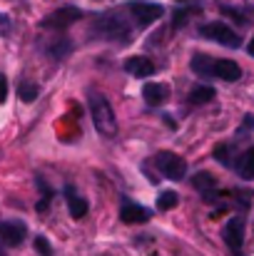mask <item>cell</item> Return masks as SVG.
Listing matches in <instances>:
<instances>
[{
  "label": "cell",
  "instance_id": "6da1fadb",
  "mask_svg": "<svg viewBox=\"0 0 254 256\" xmlns=\"http://www.w3.org/2000/svg\"><path fill=\"white\" fill-rule=\"evenodd\" d=\"M92 32H97L102 40H112V42H127L130 40V22L125 15L120 12H105L95 20Z\"/></svg>",
  "mask_w": 254,
  "mask_h": 256
},
{
  "label": "cell",
  "instance_id": "7a4b0ae2",
  "mask_svg": "<svg viewBox=\"0 0 254 256\" xmlns=\"http://www.w3.org/2000/svg\"><path fill=\"white\" fill-rule=\"evenodd\" d=\"M90 114H92V122H95V130L105 137H115L117 134V117L107 102L105 94L100 92H92L90 94Z\"/></svg>",
  "mask_w": 254,
  "mask_h": 256
},
{
  "label": "cell",
  "instance_id": "3957f363",
  "mask_svg": "<svg viewBox=\"0 0 254 256\" xmlns=\"http://www.w3.org/2000/svg\"><path fill=\"white\" fill-rule=\"evenodd\" d=\"M85 12L80 8H73V5H65V8H60V10H53L50 15H45L43 20H40V28H45V30H68L73 22H78L80 18H83Z\"/></svg>",
  "mask_w": 254,
  "mask_h": 256
},
{
  "label": "cell",
  "instance_id": "277c9868",
  "mask_svg": "<svg viewBox=\"0 0 254 256\" xmlns=\"http://www.w3.org/2000/svg\"><path fill=\"white\" fill-rule=\"evenodd\" d=\"M199 35L207 38V40H214L224 48H239V42H242V38L224 22H207V25L199 28Z\"/></svg>",
  "mask_w": 254,
  "mask_h": 256
},
{
  "label": "cell",
  "instance_id": "5b68a950",
  "mask_svg": "<svg viewBox=\"0 0 254 256\" xmlns=\"http://www.w3.org/2000/svg\"><path fill=\"white\" fill-rule=\"evenodd\" d=\"M127 10L140 28H147L150 22H155L165 15V8L160 2H147V0H135V2L127 5Z\"/></svg>",
  "mask_w": 254,
  "mask_h": 256
},
{
  "label": "cell",
  "instance_id": "8992f818",
  "mask_svg": "<svg viewBox=\"0 0 254 256\" xmlns=\"http://www.w3.org/2000/svg\"><path fill=\"white\" fill-rule=\"evenodd\" d=\"M155 164L167 179H174V182L184 179V174H187V162L179 154H174V152H157L155 154Z\"/></svg>",
  "mask_w": 254,
  "mask_h": 256
},
{
  "label": "cell",
  "instance_id": "52a82bcc",
  "mask_svg": "<svg viewBox=\"0 0 254 256\" xmlns=\"http://www.w3.org/2000/svg\"><path fill=\"white\" fill-rule=\"evenodd\" d=\"M28 236V226L18 219L13 222H0V242L5 246H20Z\"/></svg>",
  "mask_w": 254,
  "mask_h": 256
},
{
  "label": "cell",
  "instance_id": "ba28073f",
  "mask_svg": "<svg viewBox=\"0 0 254 256\" xmlns=\"http://www.w3.org/2000/svg\"><path fill=\"white\" fill-rule=\"evenodd\" d=\"M224 242L232 252H239L244 244V216H232L224 226Z\"/></svg>",
  "mask_w": 254,
  "mask_h": 256
},
{
  "label": "cell",
  "instance_id": "9c48e42d",
  "mask_svg": "<svg viewBox=\"0 0 254 256\" xmlns=\"http://www.w3.org/2000/svg\"><path fill=\"white\" fill-rule=\"evenodd\" d=\"M150 216H152L150 209H145L140 204H132V202H125L122 209H120V219L125 224H145V222H150Z\"/></svg>",
  "mask_w": 254,
  "mask_h": 256
},
{
  "label": "cell",
  "instance_id": "30bf717a",
  "mask_svg": "<svg viewBox=\"0 0 254 256\" xmlns=\"http://www.w3.org/2000/svg\"><path fill=\"white\" fill-rule=\"evenodd\" d=\"M142 97L150 107H160L169 100V87L162 85V82H147L145 90H142Z\"/></svg>",
  "mask_w": 254,
  "mask_h": 256
},
{
  "label": "cell",
  "instance_id": "8fae6325",
  "mask_svg": "<svg viewBox=\"0 0 254 256\" xmlns=\"http://www.w3.org/2000/svg\"><path fill=\"white\" fill-rule=\"evenodd\" d=\"M125 70L130 72V75H135V78H150V75H155V65H152V60H147V58H127L125 60Z\"/></svg>",
  "mask_w": 254,
  "mask_h": 256
},
{
  "label": "cell",
  "instance_id": "7c38bea8",
  "mask_svg": "<svg viewBox=\"0 0 254 256\" xmlns=\"http://www.w3.org/2000/svg\"><path fill=\"white\" fill-rule=\"evenodd\" d=\"M214 78H222L227 82H237L242 78V68L234 60H214Z\"/></svg>",
  "mask_w": 254,
  "mask_h": 256
},
{
  "label": "cell",
  "instance_id": "4fadbf2b",
  "mask_svg": "<svg viewBox=\"0 0 254 256\" xmlns=\"http://www.w3.org/2000/svg\"><path fill=\"white\" fill-rule=\"evenodd\" d=\"M63 194H65V199H68V209H70V214H73L75 219H83L85 214H87V202L75 192L73 184H68V186L63 189Z\"/></svg>",
  "mask_w": 254,
  "mask_h": 256
},
{
  "label": "cell",
  "instance_id": "5bb4252c",
  "mask_svg": "<svg viewBox=\"0 0 254 256\" xmlns=\"http://www.w3.org/2000/svg\"><path fill=\"white\" fill-rule=\"evenodd\" d=\"M189 68H192V72H197L202 78H212L214 75V60L209 55H194Z\"/></svg>",
  "mask_w": 254,
  "mask_h": 256
},
{
  "label": "cell",
  "instance_id": "9a60e30c",
  "mask_svg": "<svg viewBox=\"0 0 254 256\" xmlns=\"http://www.w3.org/2000/svg\"><path fill=\"white\" fill-rule=\"evenodd\" d=\"M214 87H207V85H199V87H192V92H189V102L192 104H207V102H212L214 100Z\"/></svg>",
  "mask_w": 254,
  "mask_h": 256
},
{
  "label": "cell",
  "instance_id": "2e32d148",
  "mask_svg": "<svg viewBox=\"0 0 254 256\" xmlns=\"http://www.w3.org/2000/svg\"><path fill=\"white\" fill-rule=\"evenodd\" d=\"M237 172H239V176H242V179H254V147L252 150H247V152L239 157V162H237Z\"/></svg>",
  "mask_w": 254,
  "mask_h": 256
},
{
  "label": "cell",
  "instance_id": "e0dca14e",
  "mask_svg": "<svg viewBox=\"0 0 254 256\" xmlns=\"http://www.w3.org/2000/svg\"><path fill=\"white\" fill-rule=\"evenodd\" d=\"M192 184H194L199 192H204V194H207V192H212V189L217 186V179H214L209 172H199V174L192 179Z\"/></svg>",
  "mask_w": 254,
  "mask_h": 256
},
{
  "label": "cell",
  "instance_id": "ac0fdd59",
  "mask_svg": "<svg viewBox=\"0 0 254 256\" xmlns=\"http://www.w3.org/2000/svg\"><path fill=\"white\" fill-rule=\"evenodd\" d=\"M177 202H179V196H177L172 189H165V192H160V196H157V209H160V212H169V209L177 206Z\"/></svg>",
  "mask_w": 254,
  "mask_h": 256
},
{
  "label": "cell",
  "instance_id": "d6986e66",
  "mask_svg": "<svg viewBox=\"0 0 254 256\" xmlns=\"http://www.w3.org/2000/svg\"><path fill=\"white\" fill-rule=\"evenodd\" d=\"M38 85L35 82H28V80H23L20 85H18V94H20V100L23 102H35V97H38Z\"/></svg>",
  "mask_w": 254,
  "mask_h": 256
},
{
  "label": "cell",
  "instance_id": "ffe728a7",
  "mask_svg": "<svg viewBox=\"0 0 254 256\" xmlns=\"http://www.w3.org/2000/svg\"><path fill=\"white\" fill-rule=\"evenodd\" d=\"M70 48H73V45H70V40H68V38H63V42L58 40V42H53V45H50V55H53V58H65V55L70 52Z\"/></svg>",
  "mask_w": 254,
  "mask_h": 256
},
{
  "label": "cell",
  "instance_id": "44dd1931",
  "mask_svg": "<svg viewBox=\"0 0 254 256\" xmlns=\"http://www.w3.org/2000/svg\"><path fill=\"white\" fill-rule=\"evenodd\" d=\"M194 10H197V8H182V10H177V12H174V20H172V25H174V28H182V25L187 22V18H189Z\"/></svg>",
  "mask_w": 254,
  "mask_h": 256
},
{
  "label": "cell",
  "instance_id": "7402d4cb",
  "mask_svg": "<svg viewBox=\"0 0 254 256\" xmlns=\"http://www.w3.org/2000/svg\"><path fill=\"white\" fill-rule=\"evenodd\" d=\"M214 160L229 167V164H232V157H229V147H227V144H219V147L214 150Z\"/></svg>",
  "mask_w": 254,
  "mask_h": 256
},
{
  "label": "cell",
  "instance_id": "603a6c76",
  "mask_svg": "<svg viewBox=\"0 0 254 256\" xmlns=\"http://www.w3.org/2000/svg\"><path fill=\"white\" fill-rule=\"evenodd\" d=\"M35 252L40 256H53V246H50V242L45 236H38L35 239Z\"/></svg>",
  "mask_w": 254,
  "mask_h": 256
},
{
  "label": "cell",
  "instance_id": "cb8c5ba5",
  "mask_svg": "<svg viewBox=\"0 0 254 256\" xmlns=\"http://www.w3.org/2000/svg\"><path fill=\"white\" fill-rule=\"evenodd\" d=\"M252 127H254V117L252 114H247V117H244V122H242V130L237 132V137H247L244 132H247V130H252Z\"/></svg>",
  "mask_w": 254,
  "mask_h": 256
},
{
  "label": "cell",
  "instance_id": "d4e9b609",
  "mask_svg": "<svg viewBox=\"0 0 254 256\" xmlns=\"http://www.w3.org/2000/svg\"><path fill=\"white\" fill-rule=\"evenodd\" d=\"M10 32V18L0 12V35H8Z\"/></svg>",
  "mask_w": 254,
  "mask_h": 256
},
{
  "label": "cell",
  "instance_id": "484cf974",
  "mask_svg": "<svg viewBox=\"0 0 254 256\" xmlns=\"http://www.w3.org/2000/svg\"><path fill=\"white\" fill-rule=\"evenodd\" d=\"M8 100V80H5V75H0V104Z\"/></svg>",
  "mask_w": 254,
  "mask_h": 256
},
{
  "label": "cell",
  "instance_id": "4316f807",
  "mask_svg": "<svg viewBox=\"0 0 254 256\" xmlns=\"http://www.w3.org/2000/svg\"><path fill=\"white\" fill-rule=\"evenodd\" d=\"M249 55H252V58H254V38H252V40H249Z\"/></svg>",
  "mask_w": 254,
  "mask_h": 256
},
{
  "label": "cell",
  "instance_id": "83f0119b",
  "mask_svg": "<svg viewBox=\"0 0 254 256\" xmlns=\"http://www.w3.org/2000/svg\"><path fill=\"white\" fill-rule=\"evenodd\" d=\"M0 256H5V252H3V249H0Z\"/></svg>",
  "mask_w": 254,
  "mask_h": 256
},
{
  "label": "cell",
  "instance_id": "f1b7e54d",
  "mask_svg": "<svg viewBox=\"0 0 254 256\" xmlns=\"http://www.w3.org/2000/svg\"><path fill=\"white\" fill-rule=\"evenodd\" d=\"M179 2H184V0H179Z\"/></svg>",
  "mask_w": 254,
  "mask_h": 256
}]
</instances>
